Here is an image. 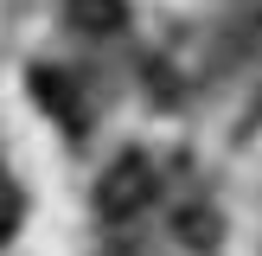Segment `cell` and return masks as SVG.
<instances>
[{
	"mask_svg": "<svg viewBox=\"0 0 262 256\" xmlns=\"http://www.w3.org/2000/svg\"><path fill=\"white\" fill-rule=\"evenodd\" d=\"M147 199H154V166H147V154H122V160L102 173V186H96V211L109 218V224L135 218Z\"/></svg>",
	"mask_w": 262,
	"mask_h": 256,
	"instance_id": "6da1fadb",
	"label": "cell"
},
{
	"mask_svg": "<svg viewBox=\"0 0 262 256\" xmlns=\"http://www.w3.org/2000/svg\"><path fill=\"white\" fill-rule=\"evenodd\" d=\"M64 19L77 26V32H122L128 26V0H64Z\"/></svg>",
	"mask_w": 262,
	"mask_h": 256,
	"instance_id": "7a4b0ae2",
	"label": "cell"
}]
</instances>
